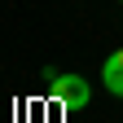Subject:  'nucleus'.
I'll return each instance as SVG.
<instances>
[{
    "label": "nucleus",
    "instance_id": "obj_1",
    "mask_svg": "<svg viewBox=\"0 0 123 123\" xmlns=\"http://www.w3.org/2000/svg\"><path fill=\"white\" fill-rule=\"evenodd\" d=\"M49 97L62 105V110H84L88 97H92V88L84 75H57L53 70V79H49Z\"/></svg>",
    "mask_w": 123,
    "mask_h": 123
},
{
    "label": "nucleus",
    "instance_id": "obj_2",
    "mask_svg": "<svg viewBox=\"0 0 123 123\" xmlns=\"http://www.w3.org/2000/svg\"><path fill=\"white\" fill-rule=\"evenodd\" d=\"M101 84H105V92L123 97V49H114L110 57H105V66H101Z\"/></svg>",
    "mask_w": 123,
    "mask_h": 123
},
{
    "label": "nucleus",
    "instance_id": "obj_3",
    "mask_svg": "<svg viewBox=\"0 0 123 123\" xmlns=\"http://www.w3.org/2000/svg\"><path fill=\"white\" fill-rule=\"evenodd\" d=\"M119 5H123V0H119Z\"/></svg>",
    "mask_w": 123,
    "mask_h": 123
}]
</instances>
